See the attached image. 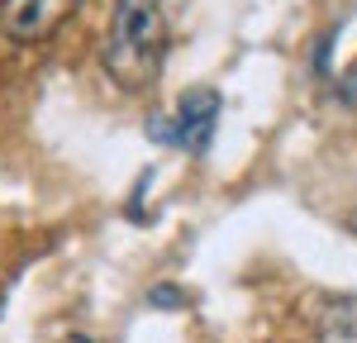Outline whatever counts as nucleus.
<instances>
[{"instance_id":"1","label":"nucleus","mask_w":357,"mask_h":343,"mask_svg":"<svg viewBox=\"0 0 357 343\" xmlns=\"http://www.w3.org/2000/svg\"><path fill=\"white\" fill-rule=\"evenodd\" d=\"M167 57V0H119L105 43V72L124 91H148Z\"/></svg>"},{"instance_id":"2","label":"nucleus","mask_w":357,"mask_h":343,"mask_svg":"<svg viewBox=\"0 0 357 343\" xmlns=\"http://www.w3.org/2000/svg\"><path fill=\"white\" fill-rule=\"evenodd\" d=\"M82 0H0V33L15 43H43L77 15Z\"/></svg>"},{"instance_id":"3","label":"nucleus","mask_w":357,"mask_h":343,"mask_svg":"<svg viewBox=\"0 0 357 343\" xmlns=\"http://www.w3.org/2000/svg\"><path fill=\"white\" fill-rule=\"evenodd\" d=\"M215 124H220V96H215L210 86H195V91L181 96L172 129L158 124V139L176 143V148H186V153H205L210 139H215Z\"/></svg>"},{"instance_id":"4","label":"nucleus","mask_w":357,"mask_h":343,"mask_svg":"<svg viewBox=\"0 0 357 343\" xmlns=\"http://www.w3.org/2000/svg\"><path fill=\"white\" fill-rule=\"evenodd\" d=\"M310 324L314 334H324L333 343H353L357 339V296H310Z\"/></svg>"},{"instance_id":"5","label":"nucleus","mask_w":357,"mask_h":343,"mask_svg":"<svg viewBox=\"0 0 357 343\" xmlns=\"http://www.w3.org/2000/svg\"><path fill=\"white\" fill-rule=\"evenodd\" d=\"M148 305H158V310H172V305H181V291H172V286H158V291L148 296Z\"/></svg>"},{"instance_id":"6","label":"nucleus","mask_w":357,"mask_h":343,"mask_svg":"<svg viewBox=\"0 0 357 343\" xmlns=\"http://www.w3.org/2000/svg\"><path fill=\"white\" fill-rule=\"evenodd\" d=\"M338 91H343V100H348V105L357 110V67H353V72H343V82H338Z\"/></svg>"},{"instance_id":"7","label":"nucleus","mask_w":357,"mask_h":343,"mask_svg":"<svg viewBox=\"0 0 357 343\" xmlns=\"http://www.w3.org/2000/svg\"><path fill=\"white\" fill-rule=\"evenodd\" d=\"M67 343H91V339H86V334H72V339H67Z\"/></svg>"},{"instance_id":"8","label":"nucleus","mask_w":357,"mask_h":343,"mask_svg":"<svg viewBox=\"0 0 357 343\" xmlns=\"http://www.w3.org/2000/svg\"><path fill=\"white\" fill-rule=\"evenodd\" d=\"M348 229H353V234H357V210H353V215H348Z\"/></svg>"}]
</instances>
